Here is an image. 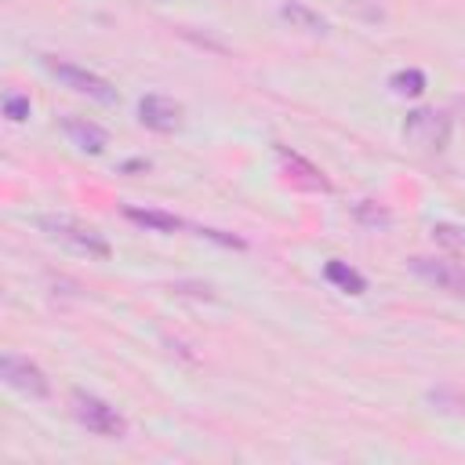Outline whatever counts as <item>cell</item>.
Returning <instances> with one entry per match:
<instances>
[{
	"instance_id": "13",
	"label": "cell",
	"mask_w": 465,
	"mask_h": 465,
	"mask_svg": "<svg viewBox=\"0 0 465 465\" xmlns=\"http://www.w3.org/2000/svg\"><path fill=\"white\" fill-rule=\"evenodd\" d=\"M389 87H392L396 94L418 98V94L425 91V73H421V69H400V73L389 76Z\"/></svg>"
},
{
	"instance_id": "4",
	"label": "cell",
	"mask_w": 465,
	"mask_h": 465,
	"mask_svg": "<svg viewBox=\"0 0 465 465\" xmlns=\"http://www.w3.org/2000/svg\"><path fill=\"white\" fill-rule=\"evenodd\" d=\"M403 138L425 153H440L450 138V120L436 109H411L403 120Z\"/></svg>"
},
{
	"instance_id": "1",
	"label": "cell",
	"mask_w": 465,
	"mask_h": 465,
	"mask_svg": "<svg viewBox=\"0 0 465 465\" xmlns=\"http://www.w3.org/2000/svg\"><path fill=\"white\" fill-rule=\"evenodd\" d=\"M36 225L51 240H58L62 247H69L76 254H87V258H109L113 254V247H109V240L102 232H94L91 225H84V222H76L69 214H40Z\"/></svg>"
},
{
	"instance_id": "11",
	"label": "cell",
	"mask_w": 465,
	"mask_h": 465,
	"mask_svg": "<svg viewBox=\"0 0 465 465\" xmlns=\"http://www.w3.org/2000/svg\"><path fill=\"white\" fill-rule=\"evenodd\" d=\"M124 218L142 225V229H153V232H178L185 222L178 214H167V211H153V207H124Z\"/></svg>"
},
{
	"instance_id": "14",
	"label": "cell",
	"mask_w": 465,
	"mask_h": 465,
	"mask_svg": "<svg viewBox=\"0 0 465 465\" xmlns=\"http://www.w3.org/2000/svg\"><path fill=\"white\" fill-rule=\"evenodd\" d=\"M352 214H356L360 225H371V229H385V225L392 222V214H389L385 207H378L374 200H360V203L352 207Z\"/></svg>"
},
{
	"instance_id": "5",
	"label": "cell",
	"mask_w": 465,
	"mask_h": 465,
	"mask_svg": "<svg viewBox=\"0 0 465 465\" xmlns=\"http://www.w3.org/2000/svg\"><path fill=\"white\" fill-rule=\"evenodd\" d=\"M0 378H4L7 389L22 392V396H29V400H47V396H51L47 374H44L33 360H25V356L4 352V356H0Z\"/></svg>"
},
{
	"instance_id": "7",
	"label": "cell",
	"mask_w": 465,
	"mask_h": 465,
	"mask_svg": "<svg viewBox=\"0 0 465 465\" xmlns=\"http://www.w3.org/2000/svg\"><path fill=\"white\" fill-rule=\"evenodd\" d=\"M182 116H185L182 102H174V98H167V94H145V98L138 102V124L149 127V131L171 134V131L182 127Z\"/></svg>"
},
{
	"instance_id": "18",
	"label": "cell",
	"mask_w": 465,
	"mask_h": 465,
	"mask_svg": "<svg viewBox=\"0 0 465 465\" xmlns=\"http://www.w3.org/2000/svg\"><path fill=\"white\" fill-rule=\"evenodd\" d=\"M171 291H178V294H193V298H203V302L214 298V291H211L207 283H174Z\"/></svg>"
},
{
	"instance_id": "8",
	"label": "cell",
	"mask_w": 465,
	"mask_h": 465,
	"mask_svg": "<svg viewBox=\"0 0 465 465\" xmlns=\"http://www.w3.org/2000/svg\"><path fill=\"white\" fill-rule=\"evenodd\" d=\"M62 131L69 134V142H73L80 153H91V156L105 153V145H109V134H105L98 124L84 120V116H62Z\"/></svg>"
},
{
	"instance_id": "15",
	"label": "cell",
	"mask_w": 465,
	"mask_h": 465,
	"mask_svg": "<svg viewBox=\"0 0 465 465\" xmlns=\"http://www.w3.org/2000/svg\"><path fill=\"white\" fill-rule=\"evenodd\" d=\"M432 240L447 251H465V225H454V222H436L432 225Z\"/></svg>"
},
{
	"instance_id": "17",
	"label": "cell",
	"mask_w": 465,
	"mask_h": 465,
	"mask_svg": "<svg viewBox=\"0 0 465 465\" xmlns=\"http://www.w3.org/2000/svg\"><path fill=\"white\" fill-rule=\"evenodd\" d=\"M196 232H200V236H207V240H214V243H222V247H236V251H243V247H247L240 236H229V232H218V229H203V225H200Z\"/></svg>"
},
{
	"instance_id": "19",
	"label": "cell",
	"mask_w": 465,
	"mask_h": 465,
	"mask_svg": "<svg viewBox=\"0 0 465 465\" xmlns=\"http://www.w3.org/2000/svg\"><path fill=\"white\" fill-rule=\"evenodd\" d=\"M458 105H461V109H465V102H458Z\"/></svg>"
},
{
	"instance_id": "3",
	"label": "cell",
	"mask_w": 465,
	"mask_h": 465,
	"mask_svg": "<svg viewBox=\"0 0 465 465\" xmlns=\"http://www.w3.org/2000/svg\"><path fill=\"white\" fill-rule=\"evenodd\" d=\"M44 69L62 84V87H69V91H76V94H87V98H94V102H102V105H113L116 102V87L105 80V76H98V73H91V69H80V65H73V62H65V58H44Z\"/></svg>"
},
{
	"instance_id": "10",
	"label": "cell",
	"mask_w": 465,
	"mask_h": 465,
	"mask_svg": "<svg viewBox=\"0 0 465 465\" xmlns=\"http://www.w3.org/2000/svg\"><path fill=\"white\" fill-rule=\"evenodd\" d=\"M280 18H283V22H291V29H302V33H312V36H323V33H327V18H323V15H316L312 7L298 4V0L280 4Z\"/></svg>"
},
{
	"instance_id": "9",
	"label": "cell",
	"mask_w": 465,
	"mask_h": 465,
	"mask_svg": "<svg viewBox=\"0 0 465 465\" xmlns=\"http://www.w3.org/2000/svg\"><path fill=\"white\" fill-rule=\"evenodd\" d=\"M276 156H280V163L291 171V178L298 182V185H305V189H320V193H327L331 189V182L323 178V171L316 167V163H309L305 156H298V153H291L287 145H276Z\"/></svg>"
},
{
	"instance_id": "12",
	"label": "cell",
	"mask_w": 465,
	"mask_h": 465,
	"mask_svg": "<svg viewBox=\"0 0 465 465\" xmlns=\"http://www.w3.org/2000/svg\"><path fill=\"white\" fill-rule=\"evenodd\" d=\"M323 276L338 287V291H345V294H363L367 291V280L349 265V262H338V258H331L327 265H323Z\"/></svg>"
},
{
	"instance_id": "2",
	"label": "cell",
	"mask_w": 465,
	"mask_h": 465,
	"mask_svg": "<svg viewBox=\"0 0 465 465\" xmlns=\"http://www.w3.org/2000/svg\"><path fill=\"white\" fill-rule=\"evenodd\" d=\"M69 403H73V418H76L87 432L109 436V440L127 436V418H124L113 403H105V400H98V396H91V392H84V389H76Z\"/></svg>"
},
{
	"instance_id": "6",
	"label": "cell",
	"mask_w": 465,
	"mask_h": 465,
	"mask_svg": "<svg viewBox=\"0 0 465 465\" xmlns=\"http://www.w3.org/2000/svg\"><path fill=\"white\" fill-rule=\"evenodd\" d=\"M407 265H411L414 276L436 283L440 291L465 298V265H454V262H443V258H425V254H414Z\"/></svg>"
},
{
	"instance_id": "16",
	"label": "cell",
	"mask_w": 465,
	"mask_h": 465,
	"mask_svg": "<svg viewBox=\"0 0 465 465\" xmlns=\"http://www.w3.org/2000/svg\"><path fill=\"white\" fill-rule=\"evenodd\" d=\"M4 116H7L11 124H22V120L29 116V98H25V94H7V98H4Z\"/></svg>"
}]
</instances>
